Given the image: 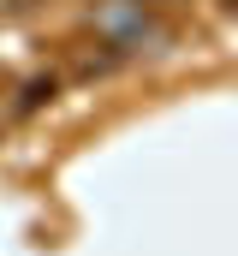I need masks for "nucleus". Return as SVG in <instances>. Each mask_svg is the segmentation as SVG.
I'll return each instance as SVG.
<instances>
[{"label":"nucleus","mask_w":238,"mask_h":256,"mask_svg":"<svg viewBox=\"0 0 238 256\" xmlns=\"http://www.w3.org/2000/svg\"><path fill=\"white\" fill-rule=\"evenodd\" d=\"M226 6H232V12H238V0H226Z\"/></svg>","instance_id":"f257e3e1"}]
</instances>
